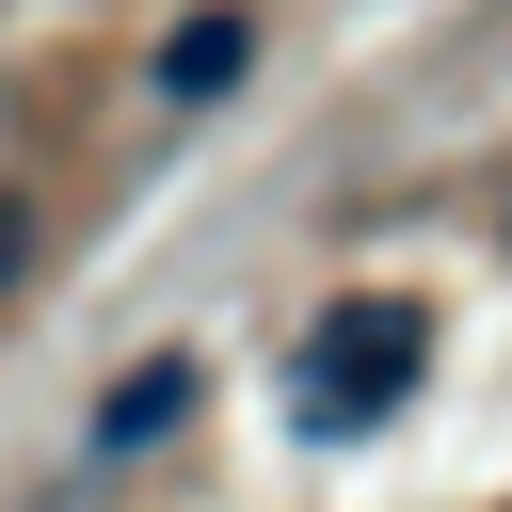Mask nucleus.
<instances>
[{"label": "nucleus", "instance_id": "1", "mask_svg": "<svg viewBox=\"0 0 512 512\" xmlns=\"http://www.w3.org/2000/svg\"><path fill=\"white\" fill-rule=\"evenodd\" d=\"M416 368H432V304H416V288H336V304L304 320L288 416H304L320 448H352V432H384V416L416 400Z\"/></svg>", "mask_w": 512, "mask_h": 512}, {"label": "nucleus", "instance_id": "2", "mask_svg": "<svg viewBox=\"0 0 512 512\" xmlns=\"http://www.w3.org/2000/svg\"><path fill=\"white\" fill-rule=\"evenodd\" d=\"M240 80H256V16H240V0L176 16V32H160V64H144V96H160V112H224Z\"/></svg>", "mask_w": 512, "mask_h": 512}, {"label": "nucleus", "instance_id": "3", "mask_svg": "<svg viewBox=\"0 0 512 512\" xmlns=\"http://www.w3.org/2000/svg\"><path fill=\"white\" fill-rule=\"evenodd\" d=\"M176 416H208V352H144L128 384H96V416H80V448H96V464H128V448H160Z\"/></svg>", "mask_w": 512, "mask_h": 512}, {"label": "nucleus", "instance_id": "4", "mask_svg": "<svg viewBox=\"0 0 512 512\" xmlns=\"http://www.w3.org/2000/svg\"><path fill=\"white\" fill-rule=\"evenodd\" d=\"M32 256H48V208H32V192H0V288H32Z\"/></svg>", "mask_w": 512, "mask_h": 512}]
</instances>
